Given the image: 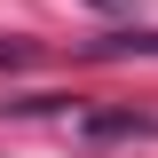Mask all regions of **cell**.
<instances>
[{
  "instance_id": "1",
  "label": "cell",
  "mask_w": 158,
  "mask_h": 158,
  "mask_svg": "<svg viewBox=\"0 0 158 158\" xmlns=\"http://www.w3.org/2000/svg\"><path fill=\"white\" fill-rule=\"evenodd\" d=\"M71 127H79V142H158V111H135V103H118V111H79Z\"/></svg>"
},
{
  "instance_id": "2",
  "label": "cell",
  "mask_w": 158,
  "mask_h": 158,
  "mask_svg": "<svg viewBox=\"0 0 158 158\" xmlns=\"http://www.w3.org/2000/svg\"><path fill=\"white\" fill-rule=\"evenodd\" d=\"M87 56H103V63H127V56H158V32H103V40H87Z\"/></svg>"
},
{
  "instance_id": "3",
  "label": "cell",
  "mask_w": 158,
  "mask_h": 158,
  "mask_svg": "<svg viewBox=\"0 0 158 158\" xmlns=\"http://www.w3.org/2000/svg\"><path fill=\"white\" fill-rule=\"evenodd\" d=\"M32 63V40H0V71H24Z\"/></svg>"
},
{
  "instance_id": "4",
  "label": "cell",
  "mask_w": 158,
  "mask_h": 158,
  "mask_svg": "<svg viewBox=\"0 0 158 158\" xmlns=\"http://www.w3.org/2000/svg\"><path fill=\"white\" fill-rule=\"evenodd\" d=\"M87 8H135V0H87Z\"/></svg>"
}]
</instances>
